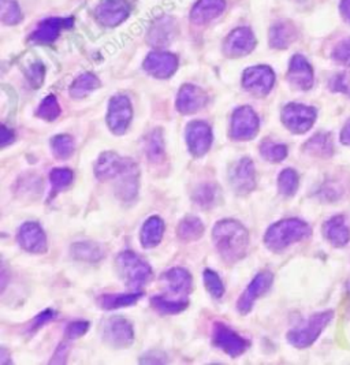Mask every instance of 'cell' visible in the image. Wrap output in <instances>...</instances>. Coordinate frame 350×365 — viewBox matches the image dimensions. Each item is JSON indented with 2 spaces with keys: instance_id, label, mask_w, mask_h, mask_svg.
<instances>
[{
  "instance_id": "cell-1",
  "label": "cell",
  "mask_w": 350,
  "mask_h": 365,
  "mask_svg": "<svg viewBox=\"0 0 350 365\" xmlns=\"http://www.w3.org/2000/svg\"><path fill=\"white\" fill-rule=\"evenodd\" d=\"M212 238L222 258L233 264L246 255L249 246V233L237 220H221L212 230Z\"/></svg>"
},
{
  "instance_id": "cell-2",
  "label": "cell",
  "mask_w": 350,
  "mask_h": 365,
  "mask_svg": "<svg viewBox=\"0 0 350 365\" xmlns=\"http://www.w3.org/2000/svg\"><path fill=\"white\" fill-rule=\"evenodd\" d=\"M311 234V227L300 219H285L274 223L264 236L268 249L280 252L289 245L298 242Z\"/></svg>"
},
{
  "instance_id": "cell-3",
  "label": "cell",
  "mask_w": 350,
  "mask_h": 365,
  "mask_svg": "<svg viewBox=\"0 0 350 365\" xmlns=\"http://www.w3.org/2000/svg\"><path fill=\"white\" fill-rule=\"evenodd\" d=\"M116 268L119 276L131 292H140L143 286L152 279L153 273L149 264L134 252L125 251L116 257Z\"/></svg>"
},
{
  "instance_id": "cell-4",
  "label": "cell",
  "mask_w": 350,
  "mask_h": 365,
  "mask_svg": "<svg viewBox=\"0 0 350 365\" xmlns=\"http://www.w3.org/2000/svg\"><path fill=\"white\" fill-rule=\"evenodd\" d=\"M332 316L334 313L332 310L316 313L314 316H311L302 326L292 329L288 334V341L293 347H300V349L312 345L317 339V337L320 335V332L332 322Z\"/></svg>"
},
{
  "instance_id": "cell-5",
  "label": "cell",
  "mask_w": 350,
  "mask_h": 365,
  "mask_svg": "<svg viewBox=\"0 0 350 365\" xmlns=\"http://www.w3.org/2000/svg\"><path fill=\"white\" fill-rule=\"evenodd\" d=\"M316 110L314 107L290 103L282 110V122L286 128L295 134L307 133L314 126L316 121Z\"/></svg>"
},
{
  "instance_id": "cell-6",
  "label": "cell",
  "mask_w": 350,
  "mask_h": 365,
  "mask_svg": "<svg viewBox=\"0 0 350 365\" xmlns=\"http://www.w3.org/2000/svg\"><path fill=\"white\" fill-rule=\"evenodd\" d=\"M133 119V109L129 97L125 94H116L110 100L107 112V125L116 136H122L129 129Z\"/></svg>"
},
{
  "instance_id": "cell-7",
  "label": "cell",
  "mask_w": 350,
  "mask_h": 365,
  "mask_svg": "<svg viewBox=\"0 0 350 365\" xmlns=\"http://www.w3.org/2000/svg\"><path fill=\"white\" fill-rule=\"evenodd\" d=\"M103 339L106 344L116 349L129 347L134 341V329L125 317L114 316L103 326Z\"/></svg>"
},
{
  "instance_id": "cell-8",
  "label": "cell",
  "mask_w": 350,
  "mask_h": 365,
  "mask_svg": "<svg viewBox=\"0 0 350 365\" xmlns=\"http://www.w3.org/2000/svg\"><path fill=\"white\" fill-rule=\"evenodd\" d=\"M258 118L256 112L248 106L234 111L231 118L230 136L237 141H248L256 137L258 131Z\"/></svg>"
},
{
  "instance_id": "cell-9",
  "label": "cell",
  "mask_w": 350,
  "mask_h": 365,
  "mask_svg": "<svg viewBox=\"0 0 350 365\" xmlns=\"http://www.w3.org/2000/svg\"><path fill=\"white\" fill-rule=\"evenodd\" d=\"M274 84H275V74L268 66L249 67L244 72L242 75V87L256 96L268 94L273 89Z\"/></svg>"
},
{
  "instance_id": "cell-10",
  "label": "cell",
  "mask_w": 350,
  "mask_h": 365,
  "mask_svg": "<svg viewBox=\"0 0 350 365\" xmlns=\"http://www.w3.org/2000/svg\"><path fill=\"white\" fill-rule=\"evenodd\" d=\"M214 347H219L226 354L231 357H239L245 353L249 347L248 341H245L236 331L229 329L223 323H217L212 334Z\"/></svg>"
},
{
  "instance_id": "cell-11",
  "label": "cell",
  "mask_w": 350,
  "mask_h": 365,
  "mask_svg": "<svg viewBox=\"0 0 350 365\" xmlns=\"http://www.w3.org/2000/svg\"><path fill=\"white\" fill-rule=\"evenodd\" d=\"M186 143L195 158L204 156L212 146V130L208 124L196 121L186 128Z\"/></svg>"
},
{
  "instance_id": "cell-12",
  "label": "cell",
  "mask_w": 350,
  "mask_h": 365,
  "mask_svg": "<svg viewBox=\"0 0 350 365\" xmlns=\"http://www.w3.org/2000/svg\"><path fill=\"white\" fill-rule=\"evenodd\" d=\"M230 183L236 193L248 195L256 187L255 165L249 158H242L230 171Z\"/></svg>"
},
{
  "instance_id": "cell-13",
  "label": "cell",
  "mask_w": 350,
  "mask_h": 365,
  "mask_svg": "<svg viewBox=\"0 0 350 365\" xmlns=\"http://www.w3.org/2000/svg\"><path fill=\"white\" fill-rule=\"evenodd\" d=\"M133 162L130 158H122L115 152H104L94 165V175L100 181L116 180Z\"/></svg>"
},
{
  "instance_id": "cell-14",
  "label": "cell",
  "mask_w": 350,
  "mask_h": 365,
  "mask_svg": "<svg viewBox=\"0 0 350 365\" xmlns=\"http://www.w3.org/2000/svg\"><path fill=\"white\" fill-rule=\"evenodd\" d=\"M256 47V38L249 28H239L233 31L224 41L223 51L230 58L251 54Z\"/></svg>"
},
{
  "instance_id": "cell-15",
  "label": "cell",
  "mask_w": 350,
  "mask_h": 365,
  "mask_svg": "<svg viewBox=\"0 0 350 365\" xmlns=\"http://www.w3.org/2000/svg\"><path fill=\"white\" fill-rule=\"evenodd\" d=\"M17 239L21 248L31 254H44L47 251V237L36 222H26L19 227Z\"/></svg>"
},
{
  "instance_id": "cell-16",
  "label": "cell",
  "mask_w": 350,
  "mask_h": 365,
  "mask_svg": "<svg viewBox=\"0 0 350 365\" xmlns=\"http://www.w3.org/2000/svg\"><path fill=\"white\" fill-rule=\"evenodd\" d=\"M273 280H274V276L271 273H267V271L260 273L255 276V279L251 282V285L241 295L240 300L237 303V310L241 315H246L252 310L255 305V301L261 294H264L271 288Z\"/></svg>"
},
{
  "instance_id": "cell-17",
  "label": "cell",
  "mask_w": 350,
  "mask_h": 365,
  "mask_svg": "<svg viewBox=\"0 0 350 365\" xmlns=\"http://www.w3.org/2000/svg\"><path fill=\"white\" fill-rule=\"evenodd\" d=\"M166 282L167 293L163 294L173 300H187L192 292V276L184 268H171L162 276Z\"/></svg>"
},
{
  "instance_id": "cell-18",
  "label": "cell",
  "mask_w": 350,
  "mask_h": 365,
  "mask_svg": "<svg viewBox=\"0 0 350 365\" xmlns=\"http://www.w3.org/2000/svg\"><path fill=\"white\" fill-rule=\"evenodd\" d=\"M177 67H178L177 56L168 53H162V51L151 53L144 60V70L148 74L160 80L170 78L177 72Z\"/></svg>"
},
{
  "instance_id": "cell-19",
  "label": "cell",
  "mask_w": 350,
  "mask_h": 365,
  "mask_svg": "<svg viewBox=\"0 0 350 365\" xmlns=\"http://www.w3.org/2000/svg\"><path fill=\"white\" fill-rule=\"evenodd\" d=\"M129 4L125 0H103L97 9L96 16L104 26H116L129 17Z\"/></svg>"
},
{
  "instance_id": "cell-20",
  "label": "cell",
  "mask_w": 350,
  "mask_h": 365,
  "mask_svg": "<svg viewBox=\"0 0 350 365\" xmlns=\"http://www.w3.org/2000/svg\"><path fill=\"white\" fill-rule=\"evenodd\" d=\"M207 103H208V96L202 88L186 84L178 93L177 110L184 115H190L204 109Z\"/></svg>"
},
{
  "instance_id": "cell-21",
  "label": "cell",
  "mask_w": 350,
  "mask_h": 365,
  "mask_svg": "<svg viewBox=\"0 0 350 365\" xmlns=\"http://www.w3.org/2000/svg\"><path fill=\"white\" fill-rule=\"evenodd\" d=\"M288 80L297 89L308 91L314 85V70L308 60L302 55H295L292 58Z\"/></svg>"
},
{
  "instance_id": "cell-22",
  "label": "cell",
  "mask_w": 350,
  "mask_h": 365,
  "mask_svg": "<svg viewBox=\"0 0 350 365\" xmlns=\"http://www.w3.org/2000/svg\"><path fill=\"white\" fill-rule=\"evenodd\" d=\"M138 165L133 160L129 167L116 178L115 185V193L118 199L122 201H133L137 197L138 193Z\"/></svg>"
},
{
  "instance_id": "cell-23",
  "label": "cell",
  "mask_w": 350,
  "mask_h": 365,
  "mask_svg": "<svg viewBox=\"0 0 350 365\" xmlns=\"http://www.w3.org/2000/svg\"><path fill=\"white\" fill-rule=\"evenodd\" d=\"M70 26H73V18L45 19L37 26L36 31L31 36V40L35 44H51L58 38L63 28Z\"/></svg>"
},
{
  "instance_id": "cell-24",
  "label": "cell",
  "mask_w": 350,
  "mask_h": 365,
  "mask_svg": "<svg viewBox=\"0 0 350 365\" xmlns=\"http://www.w3.org/2000/svg\"><path fill=\"white\" fill-rule=\"evenodd\" d=\"M226 9L224 0H197L192 9L190 19L196 25H204L212 19L219 17Z\"/></svg>"
},
{
  "instance_id": "cell-25",
  "label": "cell",
  "mask_w": 350,
  "mask_h": 365,
  "mask_svg": "<svg viewBox=\"0 0 350 365\" xmlns=\"http://www.w3.org/2000/svg\"><path fill=\"white\" fill-rule=\"evenodd\" d=\"M324 237L332 242L334 246H345L350 239V231L344 217H334L324 223L323 227Z\"/></svg>"
},
{
  "instance_id": "cell-26",
  "label": "cell",
  "mask_w": 350,
  "mask_h": 365,
  "mask_svg": "<svg viewBox=\"0 0 350 365\" xmlns=\"http://www.w3.org/2000/svg\"><path fill=\"white\" fill-rule=\"evenodd\" d=\"M165 234V222L159 217H151L141 229V244L144 248H153L160 244Z\"/></svg>"
},
{
  "instance_id": "cell-27",
  "label": "cell",
  "mask_w": 350,
  "mask_h": 365,
  "mask_svg": "<svg viewBox=\"0 0 350 365\" xmlns=\"http://www.w3.org/2000/svg\"><path fill=\"white\" fill-rule=\"evenodd\" d=\"M143 292H131L126 294H106L99 298V305L106 310H118L122 307H129L136 304L141 297Z\"/></svg>"
},
{
  "instance_id": "cell-28",
  "label": "cell",
  "mask_w": 350,
  "mask_h": 365,
  "mask_svg": "<svg viewBox=\"0 0 350 365\" xmlns=\"http://www.w3.org/2000/svg\"><path fill=\"white\" fill-rule=\"evenodd\" d=\"M295 38V28L288 22H280L270 31V44L271 47L283 50L288 48Z\"/></svg>"
},
{
  "instance_id": "cell-29",
  "label": "cell",
  "mask_w": 350,
  "mask_h": 365,
  "mask_svg": "<svg viewBox=\"0 0 350 365\" xmlns=\"http://www.w3.org/2000/svg\"><path fill=\"white\" fill-rule=\"evenodd\" d=\"M72 256L77 260L81 261H89V263H96L99 260L103 258V249L89 241H81V242H75L72 245Z\"/></svg>"
},
{
  "instance_id": "cell-30",
  "label": "cell",
  "mask_w": 350,
  "mask_h": 365,
  "mask_svg": "<svg viewBox=\"0 0 350 365\" xmlns=\"http://www.w3.org/2000/svg\"><path fill=\"white\" fill-rule=\"evenodd\" d=\"M148 159L152 163H160L165 158V141L160 129H155L148 134L146 143Z\"/></svg>"
},
{
  "instance_id": "cell-31",
  "label": "cell",
  "mask_w": 350,
  "mask_h": 365,
  "mask_svg": "<svg viewBox=\"0 0 350 365\" xmlns=\"http://www.w3.org/2000/svg\"><path fill=\"white\" fill-rule=\"evenodd\" d=\"M99 87H100V81L94 74H81L70 87V96L73 99H82L88 96L91 92L97 89Z\"/></svg>"
},
{
  "instance_id": "cell-32",
  "label": "cell",
  "mask_w": 350,
  "mask_h": 365,
  "mask_svg": "<svg viewBox=\"0 0 350 365\" xmlns=\"http://www.w3.org/2000/svg\"><path fill=\"white\" fill-rule=\"evenodd\" d=\"M151 305L162 315H175L181 313L187 308V300H173L165 295H155L151 298Z\"/></svg>"
},
{
  "instance_id": "cell-33",
  "label": "cell",
  "mask_w": 350,
  "mask_h": 365,
  "mask_svg": "<svg viewBox=\"0 0 350 365\" xmlns=\"http://www.w3.org/2000/svg\"><path fill=\"white\" fill-rule=\"evenodd\" d=\"M204 234V224L197 217H186L178 226V237L185 242L196 241Z\"/></svg>"
},
{
  "instance_id": "cell-34",
  "label": "cell",
  "mask_w": 350,
  "mask_h": 365,
  "mask_svg": "<svg viewBox=\"0 0 350 365\" xmlns=\"http://www.w3.org/2000/svg\"><path fill=\"white\" fill-rule=\"evenodd\" d=\"M219 190L221 189L215 183H203L196 189L193 200L203 208H209L218 202L217 200L221 193Z\"/></svg>"
},
{
  "instance_id": "cell-35",
  "label": "cell",
  "mask_w": 350,
  "mask_h": 365,
  "mask_svg": "<svg viewBox=\"0 0 350 365\" xmlns=\"http://www.w3.org/2000/svg\"><path fill=\"white\" fill-rule=\"evenodd\" d=\"M305 151L311 155L329 158L332 156L334 148H332V140L327 134H316L314 138H311L305 144Z\"/></svg>"
},
{
  "instance_id": "cell-36",
  "label": "cell",
  "mask_w": 350,
  "mask_h": 365,
  "mask_svg": "<svg viewBox=\"0 0 350 365\" xmlns=\"http://www.w3.org/2000/svg\"><path fill=\"white\" fill-rule=\"evenodd\" d=\"M260 153L261 156L271 162V163H279L288 156V146L283 144H277L271 140H266L260 146Z\"/></svg>"
},
{
  "instance_id": "cell-37",
  "label": "cell",
  "mask_w": 350,
  "mask_h": 365,
  "mask_svg": "<svg viewBox=\"0 0 350 365\" xmlns=\"http://www.w3.org/2000/svg\"><path fill=\"white\" fill-rule=\"evenodd\" d=\"M0 18L4 25H17L22 21V13L16 0H0Z\"/></svg>"
},
{
  "instance_id": "cell-38",
  "label": "cell",
  "mask_w": 350,
  "mask_h": 365,
  "mask_svg": "<svg viewBox=\"0 0 350 365\" xmlns=\"http://www.w3.org/2000/svg\"><path fill=\"white\" fill-rule=\"evenodd\" d=\"M53 153L58 159H69L74 152V140L67 134H59L51 140Z\"/></svg>"
},
{
  "instance_id": "cell-39",
  "label": "cell",
  "mask_w": 350,
  "mask_h": 365,
  "mask_svg": "<svg viewBox=\"0 0 350 365\" xmlns=\"http://www.w3.org/2000/svg\"><path fill=\"white\" fill-rule=\"evenodd\" d=\"M74 174L69 168H54L50 173V181L53 185V193L51 196H56L60 190L67 187L73 182Z\"/></svg>"
},
{
  "instance_id": "cell-40",
  "label": "cell",
  "mask_w": 350,
  "mask_h": 365,
  "mask_svg": "<svg viewBox=\"0 0 350 365\" xmlns=\"http://www.w3.org/2000/svg\"><path fill=\"white\" fill-rule=\"evenodd\" d=\"M278 187L283 196H293L298 189V175L295 170L286 168L279 174Z\"/></svg>"
},
{
  "instance_id": "cell-41",
  "label": "cell",
  "mask_w": 350,
  "mask_h": 365,
  "mask_svg": "<svg viewBox=\"0 0 350 365\" xmlns=\"http://www.w3.org/2000/svg\"><path fill=\"white\" fill-rule=\"evenodd\" d=\"M36 114L38 118H41L44 121H48V122L55 121L56 118L60 115V107H59V103H58L55 96L54 94L47 96L38 106Z\"/></svg>"
},
{
  "instance_id": "cell-42",
  "label": "cell",
  "mask_w": 350,
  "mask_h": 365,
  "mask_svg": "<svg viewBox=\"0 0 350 365\" xmlns=\"http://www.w3.org/2000/svg\"><path fill=\"white\" fill-rule=\"evenodd\" d=\"M204 283L208 289V292L212 294V297L215 298H222L224 294V286L222 283L221 278L217 273H214L212 270H205L204 271Z\"/></svg>"
},
{
  "instance_id": "cell-43",
  "label": "cell",
  "mask_w": 350,
  "mask_h": 365,
  "mask_svg": "<svg viewBox=\"0 0 350 365\" xmlns=\"http://www.w3.org/2000/svg\"><path fill=\"white\" fill-rule=\"evenodd\" d=\"M332 58L339 63V65H344V66H350V37L341 41L334 53H332Z\"/></svg>"
},
{
  "instance_id": "cell-44",
  "label": "cell",
  "mask_w": 350,
  "mask_h": 365,
  "mask_svg": "<svg viewBox=\"0 0 350 365\" xmlns=\"http://www.w3.org/2000/svg\"><path fill=\"white\" fill-rule=\"evenodd\" d=\"M91 327L89 322L87 320H77V322H72L67 329H66V338L67 339H75L82 337L88 329Z\"/></svg>"
},
{
  "instance_id": "cell-45",
  "label": "cell",
  "mask_w": 350,
  "mask_h": 365,
  "mask_svg": "<svg viewBox=\"0 0 350 365\" xmlns=\"http://www.w3.org/2000/svg\"><path fill=\"white\" fill-rule=\"evenodd\" d=\"M330 88L334 92H341L350 96V73L335 75L330 82Z\"/></svg>"
},
{
  "instance_id": "cell-46",
  "label": "cell",
  "mask_w": 350,
  "mask_h": 365,
  "mask_svg": "<svg viewBox=\"0 0 350 365\" xmlns=\"http://www.w3.org/2000/svg\"><path fill=\"white\" fill-rule=\"evenodd\" d=\"M28 78L31 81V84L33 87H40L43 80H44V74H45V69L41 63H35L31 66V69L28 70Z\"/></svg>"
},
{
  "instance_id": "cell-47",
  "label": "cell",
  "mask_w": 350,
  "mask_h": 365,
  "mask_svg": "<svg viewBox=\"0 0 350 365\" xmlns=\"http://www.w3.org/2000/svg\"><path fill=\"white\" fill-rule=\"evenodd\" d=\"M56 313L53 310H44L41 312L36 319L33 320V325H32V331L43 327L44 325H47L48 322H51L54 317H55Z\"/></svg>"
},
{
  "instance_id": "cell-48",
  "label": "cell",
  "mask_w": 350,
  "mask_h": 365,
  "mask_svg": "<svg viewBox=\"0 0 350 365\" xmlns=\"http://www.w3.org/2000/svg\"><path fill=\"white\" fill-rule=\"evenodd\" d=\"M69 349H70L69 344H66V342L60 344L58 349H56L55 354H54V357H53V360L50 363L51 364H65L66 360H67Z\"/></svg>"
},
{
  "instance_id": "cell-49",
  "label": "cell",
  "mask_w": 350,
  "mask_h": 365,
  "mask_svg": "<svg viewBox=\"0 0 350 365\" xmlns=\"http://www.w3.org/2000/svg\"><path fill=\"white\" fill-rule=\"evenodd\" d=\"M140 361L146 363V364H163V363H167L168 360H167L165 353H159V352L152 353L151 352V353L146 354V357H141Z\"/></svg>"
},
{
  "instance_id": "cell-50",
  "label": "cell",
  "mask_w": 350,
  "mask_h": 365,
  "mask_svg": "<svg viewBox=\"0 0 350 365\" xmlns=\"http://www.w3.org/2000/svg\"><path fill=\"white\" fill-rule=\"evenodd\" d=\"M14 141V131L7 128L6 125H1V134H0V144L1 146H7Z\"/></svg>"
},
{
  "instance_id": "cell-51",
  "label": "cell",
  "mask_w": 350,
  "mask_h": 365,
  "mask_svg": "<svg viewBox=\"0 0 350 365\" xmlns=\"http://www.w3.org/2000/svg\"><path fill=\"white\" fill-rule=\"evenodd\" d=\"M341 143L345 146H350V121H348V124L341 131Z\"/></svg>"
},
{
  "instance_id": "cell-52",
  "label": "cell",
  "mask_w": 350,
  "mask_h": 365,
  "mask_svg": "<svg viewBox=\"0 0 350 365\" xmlns=\"http://www.w3.org/2000/svg\"><path fill=\"white\" fill-rule=\"evenodd\" d=\"M341 11L344 18L350 22V0H342L341 3Z\"/></svg>"
}]
</instances>
